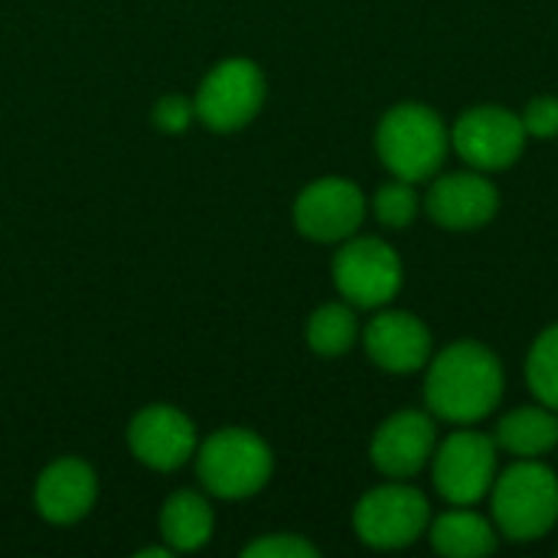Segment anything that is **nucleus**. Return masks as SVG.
Masks as SVG:
<instances>
[{"mask_svg":"<svg viewBox=\"0 0 558 558\" xmlns=\"http://www.w3.org/2000/svg\"><path fill=\"white\" fill-rule=\"evenodd\" d=\"M504 399V366L484 343L461 340L428 360L425 402L432 415L451 425H474L487 418Z\"/></svg>","mask_w":558,"mask_h":558,"instance_id":"1","label":"nucleus"},{"mask_svg":"<svg viewBox=\"0 0 558 558\" xmlns=\"http://www.w3.org/2000/svg\"><path fill=\"white\" fill-rule=\"evenodd\" d=\"M490 507L497 533L513 543H530L546 536L558 523V477L539 458H517L494 487Z\"/></svg>","mask_w":558,"mask_h":558,"instance_id":"2","label":"nucleus"},{"mask_svg":"<svg viewBox=\"0 0 558 558\" xmlns=\"http://www.w3.org/2000/svg\"><path fill=\"white\" fill-rule=\"evenodd\" d=\"M451 147V134L438 111L428 105H396L386 111L376 131V150L383 163L392 170V177L418 183L441 170Z\"/></svg>","mask_w":558,"mask_h":558,"instance_id":"3","label":"nucleus"},{"mask_svg":"<svg viewBox=\"0 0 558 558\" xmlns=\"http://www.w3.org/2000/svg\"><path fill=\"white\" fill-rule=\"evenodd\" d=\"M271 477L268 445L245 432L226 428L213 435L199 451V481L222 500H242L258 494Z\"/></svg>","mask_w":558,"mask_h":558,"instance_id":"4","label":"nucleus"},{"mask_svg":"<svg viewBox=\"0 0 558 558\" xmlns=\"http://www.w3.org/2000/svg\"><path fill=\"white\" fill-rule=\"evenodd\" d=\"M353 526L373 549H405L428 533L432 510L422 490L409 484H383L356 504Z\"/></svg>","mask_w":558,"mask_h":558,"instance_id":"5","label":"nucleus"},{"mask_svg":"<svg viewBox=\"0 0 558 558\" xmlns=\"http://www.w3.org/2000/svg\"><path fill=\"white\" fill-rule=\"evenodd\" d=\"M497 441L484 432L458 428L445 438L435 458V490L451 507H471L484 500L497 481Z\"/></svg>","mask_w":558,"mask_h":558,"instance_id":"6","label":"nucleus"},{"mask_svg":"<svg viewBox=\"0 0 558 558\" xmlns=\"http://www.w3.org/2000/svg\"><path fill=\"white\" fill-rule=\"evenodd\" d=\"M451 147L458 157L481 173L507 170L520 160L526 147V128L520 114L497 108V105H477L464 111L451 131Z\"/></svg>","mask_w":558,"mask_h":558,"instance_id":"7","label":"nucleus"},{"mask_svg":"<svg viewBox=\"0 0 558 558\" xmlns=\"http://www.w3.org/2000/svg\"><path fill=\"white\" fill-rule=\"evenodd\" d=\"M333 281L356 307H383L402 288V262L379 239H350L333 258Z\"/></svg>","mask_w":558,"mask_h":558,"instance_id":"8","label":"nucleus"},{"mask_svg":"<svg viewBox=\"0 0 558 558\" xmlns=\"http://www.w3.org/2000/svg\"><path fill=\"white\" fill-rule=\"evenodd\" d=\"M265 101V78L248 59H226L216 65L196 95V114L213 131H235L255 118Z\"/></svg>","mask_w":558,"mask_h":558,"instance_id":"9","label":"nucleus"},{"mask_svg":"<svg viewBox=\"0 0 558 558\" xmlns=\"http://www.w3.org/2000/svg\"><path fill=\"white\" fill-rule=\"evenodd\" d=\"M366 216V199L356 183L327 177L311 183L294 203L298 229L314 242H343L350 239Z\"/></svg>","mask_w":558,"mask_h":558,"instance_id":"10","label":"nucleus"},{"mask_svg":"<svg viewBox=\"0 0 558 558\" xmlns=\"http://www.w3.org/2000/svg\"><path fill=\"white\" fill-rule=\"evenodd\" d=\"M428 216L445 229H481L500 209V193L481 170H458L445 173L428 190Z\"/></svg>","mask_w":558,"mask_h":558,"instance_id":"11","label":"nucleus"},{"mask_svg":"<svg viewBox=\"0 0 558 558\" xmlns=\"http://www.w3.org/2000/svg\"><path fill=\"white\" fill-rule=\"evenodd\" d=\"M435 454V422L425 412H399L379 425L369 445L376 471L405 481L415 477Z\"/></svg>","mask_w":558,"mask_h":558,"instance_id":"12","label":"nucleus"},{"mask_svg":"<svg viewBox=\"0 0 558 558\" xmlns=\"http://www.w3.org/2000/svg\"><path fill=\"white\" fill-rule=\"evenodd\" d=\"M369 360L386 373H418L432 360L428 327L405 311H386L366 324L363 333Z\"/></svg>","mask_w":558,"mask_h":558,"instance_id":"13","label":"nucleus"},{"mask_svg":"<svg viewBox=\"0 0 558 558\" xmlns=\"http://www.w3.org/2000/svg\"><path fill=\"white\" fill-rule=\"evenodd\" d=\"M131 451L154 471H177L196 448L193 422L170 409V405H150L144 409L128 432Z\"/></svg>","mask_w":558,"mask_h":558,"instance_id":"14","label":"nucleus"},{"mask_svg":"<svg viewBox=\"0 0 558 558\" xmlns=\"http://www.w3.org/2000/svg\"><path fill=\"white\" fill-rule=\"evenodd\" d=\"M98 484L88 464L75 458H62L43 471L36 484V507L49 523H75L95 504Z\"/></svg>","mask_w":558,"mask_h":558,"instance_id":"15","label":"nucleus"},{"mask_svg":"<svg viewBox=\"0 0 558 558\" xmlns=\"http://www.w3.org/2000/svg\"><path fill=\"white\" fill-rule=\"evenodd\" d=\"M494 441L513 458H543L558 448V412L543 402L513 409L507 418H500Z\"/></svg>","mask_w":558,"mask_h":558,"instance_id":"16","label":"nucleus"},{"mask_svg":"<svg viewBox=\"0 0 558 558\" xmlns=\"http://www.w3.org/2000/svg\"><path fill=\"white\" fill-rule=\"evenodd\" d=\"M432 546L435 553L448 558H481L490 556L497 549V530L490 520H484L481 513L474 510H464V507H454L448 513H441L432 530Z\"/></svg>","mask_w":558,"mask_h":558,"instance_id":"17","label":"nucleus"},{"mask_svg":"<svg viewBox=\"0 0 558 558\" xmlns=\"http://www.w3.org/2000/svg\"><path fill=\"white\" fill-rule=\"evenodd\" d=\"M160 533L173 553H193L213 536V510L199 494H177L160 513Z\"/></svg>","mask_w":558,"mask_h":558,"instance_id":"18","label":"nucleus"},{"mask_svg":"<svg viewBox=\"0 0 558 558\" xmlns=\"http://www.w3.org/2000/svg\"><path fill=\"white\" fill-rule=\"evenodd\" d=\"M356 317L347 304H324L307 320V343L317 356H343L356 340Z\"/></svg>","mask_w":558,"mask_h":558,"instance_id":"19","label":"nucleus"},{"mask_svg":"<svg viewBox=\"0 0 558 558\" xmlns=\"http://www.w3.org/2000/svg\"><path fill=\"white\" fill-rule=\"evenodd\" d=\"M526 383L536 402L558 412V324L546 327L526 356Z\"/></svg>","mask_w":558,"mask_h":558,"instance_id":"20","label":"nucleus"},{"mask_svg":"<svg viewBox=\"0 0 558 558\" xmlns=\"http://www.w3.org/2000/svg\"><path fill=\"white\" fill-rule=\"evenodd\" d=\"M373 209H376V219L389 229H405L415 222L418 216V193L412 190L409 180H392L386 186L376 190L373 196Z\"/></svg>","mask_w":558,"mask_h":558,"instance_id":"21","label":"nucleus"},{"mask_svg":"<svg viewBox=\"0 0 558 558\" xmlns=\"http://www.w3.org/2000/svg\"><path fill=\"white\" fill-rule=\"evenodd\" d=\"M523 128H526V137H556L558 134V98L553 95H543V98H533L526 105V111L520 114Z\"/></svg>","mask_w":558,"mask_h":558,"instance_id":"22","label":"nucleus"},{"mask_svg":"<svg viewBox=\"0 0 558 558\" xmlns=\"http://www.w3.org/2000/svg\"><path fill=\"white\" fill-rule=\"evenodd\" d=\"M245 558H317V549L298 536H268L252 543L245 553Z\"/></svg>","mask_w":558,"mask_h":558,"instance_id":"23","label":"nucleus"},{"mask_svg":"<svg viewBox=\"0 0 558 558\" xmlns=\"http://www.w3.org/2000/svg\"><path fill=\"white\" fill-rule=\"evenodd\" d=\"M190 118H193V108H190V101L180 98V95H170V98H163V101L154 108V121H157L163 131H183V128L190 124Z\"/></svg>","mask_w":558,"mask_h":558,"instance_id":"24","label":"nucleus"}]
</instances>
